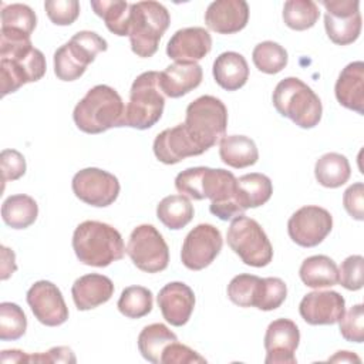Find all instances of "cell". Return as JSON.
Listing matches in <instances>:
<instances>
[{
  "mask_svg": "<svg viewBox=\"0 0 364 364\" xmlns=\"http://www.w3.org/2000/svg\"><path fill=\"white\" fill-rule=\"evenodd\" d=\"M320 4L326 9V33L334 44L348 46L360 37L363 20L358 0H321Z\"/></svg>",
  "mask_w": 364,
  "mask_h": 364,
  "instance_id": "cell-12",
  "label": "cell"
},
{
  "mask_svg": "<svg viewBox=\"0 0 364 364\" xmlns=\"http://www.w3.org/2000/svg\"><path fill=\"white\" fill-rule=\"evenodd\" d=\"M27 303L34 317L47 327H57L68 320V307L60 289L48 282L38 280L27 291Z\"/></svg>",
  "mask_w": 364,
  "mask_h": 364,
  "instance_id": "cell-16",
  "label": "cell"
},
{
  "mask_svg": "<svg viewBox=\"0 0 364 364\" xmlns=\"http://www.w3.org/2000/svg\"><path fill=\"white\" fill-rule=\"evenodd\" d=\"M338 283L351 291L360 290L364 283V257L351 255L346 257L338 269Z\"/></svg>",
  "mask_w": 364,
  "mask_h": 364,
  "instance_id": "cell-41",
  "label": "cell"
},
{
  "mask_svg": "<svg viewBox=\"0 0 364 364\" xmlns=\"http://www.w3.org/2000/svg\"><path fill=\"white\" fill-rule=\"evenodd\" d=\"M165 97L159 87V73L145 71L139 74L129 91V101L125 105L119 127L148 129L162 117Z\"/></svg>",
  "mask_w": 364,
  "mask_h": 364,
  "instance_id": "cell-7",
  "label": "cell"
},
{
  "mask_svg": "<svg viewBox=\"0 0 364 364\" xmlns=\"http://www.w3.org/2000/svg\"><path fill=\"white\" fill-rule=\"evenodd\" d=\"M212 50V37L203 27H185L171 37L166 54L176 63H196Z\"/></svg>",
  "mask_w": 364,
  "mask_h": 364,
  "instance_id": "cell-19",
  "label": "cell"
},
{
  "mask_svg": "<svg viewBox=\"0 0 364 364\" xmlns=\"http://www.w3.org/2000/svg\"><path fill=\"white\" fill-rule=\"evenodd\" d=\"M75 355L70 347L58 346L50 348L47 353L30 354L28 363H75Z\"/></svg>",
  "mask_w": 364,
  "mask_h": 364,
  "instance_id": "cell-47",
  "label": "cell"
},
{
  "mask_svg": "<svg viewBox=\"0 0 364 364\" xmlns=\"http://www.w3.org/2000/svg\"><path fill=\"white\" fill-rule=\"evenodd\" d=\"M161 363L164 364H205L206 358L202 357L199 353L192 350L191 347L181 344L178 341L171 343L165 347Z\"/></svg>",
  "mask_w": 364,
  "mask_h": 364,
  "instance_id": "cell-44",
  "label": "cell"
},
{
  "mask_svg": "<svg viewBox=\"0 0 364 364\" xmlns=\"http://www.w3.org/2000/svg\"><path fill=\"white\" fill-rule=\"evenodd\" d=\"M105 38L94 31L75 33L54 53V74L61 81H75L95 60L98 53L107 51Z\"/></svg>",
  "mask_w": 364,
  "mask_h": 364,
  "instance_id": "cell-9",
  "label": "cell"
},
{
  "mask_svg": "<svg viewBox=\"0 0 364 364\" xmlns=\"http://www.w3.org/2000/svg\"><path fill=\"white\" fill-rule=\"evenodd\" d=\"M129 3L122 0H92L94 13L101 17L107 28L119 37L129 33Z\"/></svg>",
  "mask_w": 364,
  "mask_h": 364,
  "instance_id": "cell-35",
  "label": "cell"
},
{
  "mask_svg": "<svg viewBox=\"0 0 364 364\" xmlns=\"http://www.w3.org/2000/svg\"><path fill=\"white\" fill-rule=\"evenodd\" d=\"M351 175V166L348 159L337 152H328L321 155L314 165V176L317 182L324 188H340Z\"/></svg>",
  "mask_w": 364,
  "mask_h": 364,
  "instance_id": "cell-32",
  "label": "cell"
},
{
  "mask_svg": "<svg viewBox=\"0 0 364 364\" xmlns=\"http://www.w3.org/2000/svg\"><path fill=\"white\" fill-rule=\"evenodd\" d=\"M1 179L3 182L17 181L26 173V159L23 154L16 149H3L0 154Z\"/></svg>",
  "mask_w": 364,
  "mask_h": 364,
  "instance_id": "cell-45",
  "label": "cell"
},
{
  "mask_svg": "<svg viewBox=\"0 0 364 364\" xmlns=\"http://www.w3.org/2000/svg\"><path fill=\"white\" fill-rule=\"evenodd\" d=\"M173 341H178L173 331L162 323H152L141 330L138 336V350L146 361L159 364L165 347Z\"/></svg>",
  "mask_w": 364,
  "mask_h": 364,
  "instance_id": "cell-31",
  "label": "cell"
},
{
  "mask_svg": "<svg viewBox=\"0 0 364 364\" xmlns=\"http://www.w3.org/2000/svg\"><path fill=\"white\" fill-rule=\"evenodd\" d=\"M252 58L256 68L264 74L280 73L287 65L289 61V55L284 47L274 41L259 43L253 48Z\"/></svg>",
  "mask_w": 364,
  "mask_h": 364,
  "instance_id": "cell-39",
  "label": "cell"
},
{
  "mask_svg": "<svg viewBox=\"0 0 364 364\" xmlns=\"http://www.w3.org/2000/svg\"><path fill=\"white\" fill-rule=\"evenodd\" d=\"M164 318L175 327L186 324L195 307L193 290L182 282L165 284L156 297Z\"/></svg>",
  "mask_w": 364,
  "mask_h": 364,
  "instance_id": "cell-20",
  "label": "cell"
},
{
  "mask_svg": "<svg viewBox=\"0 0 364 364\" xmlns=\"http://www.w3.org/2000/svg\"><path fill=\"white\" fill-rule=\"evenodd\" d=\"M212 71L216 84L226 91L242 88L249 78L247 61L236 51H225L219 54L213 63Z\"/></svg>",
  "mask_w": 364,
  "mask_h": 364,
  "instance_id": "cell-27",
  "label": "cell"
},
{
  "mask_svg": "<svg viewBox=\"0 0 364 364\" xmlns=\"http://www.w3.org/2000/svg\"><path fill=\"white\" fill-rule=\"evenodd\" d=\"M114 294V283L109 277L98 273H90L78 277L73 287L71 296L78 310L85 311L107 303Z\"/></svg>",
  "mask_w": 364,
  "mask_h": 364,
  "instance_id": "cell-23",
  "label": "cell"
},
{
  "mask_svg": "<svg viewBox=\"0 0 364 364\" xmlns=\"http://www.w3.org/2000/svg\"><path fill=\"white\" fill-rule=\"evenodd\" d=\"M46 13L55 26H70L80 16V3L77 0H47Z\"/></svg>",
  "mask_w": 364,
  "mask_h": 364,
  "instance_id": "cell-43",
  "label": "cell"
},
{
  "mask_svg": "<svg viewBox=\"0 0 364 364\" xmlns=\"http://www.w3.org/2000/svg\"><path fill=\"white\" fill-rule=\"evenodd\" d=\"M27 328V317L23 309L11 301L0 304V340L13 341L24 336Z\"/></svg>",
  "mask_w": 364,
  "mask_h": 364,
  "instance_id": "cell-40",
  "label": "cell"
},
{
  "mask_svg": "<svg viewBox=\"0 0 364 364\" xmlns=\"http://www.w3.org/2000/svg\"><path fill=\"white\" fill-rule=\"evenodd\" d=\"M299 313L301 318L311 326L336 324L346 313V300L337 291L316 290L301 299Z\"/></svg>",
  "mask_w": 364,
  "mask_h": 364,
  "instance_id": "cell-18",
  "label": "cell"
},
{
  "mask_svg": "<svg viewBox=\"0 0 364 364\" xmlns=\"http://www.w3.org/2000/svg\"><path fill=\"white\" fill-rule=\"evenodd\" d=\"M343 205L347 213L355 220H364V185L355 182L350 185L343 195Z\"/></svg>",
  "mask_w": 364,
  "mask_h": 364,
  "instance_id": "cell-46",
  "label": "cell"
},
{
  "mask_svg": "<svg viewBox=\"0 0 364 364\" xmlns=\"http://www.w3.org/2000/svg\"><path fill=\"white\" fill-rule=\"evenodd\" d=\"M154 154L156 159L165 165H173L185 158L202 155L189 138L183 124L159 132L154 141Z\"/></svg>",
  "mask_w": 364,
  "mask_h": 364,
  "instance_id": "cell-22",
  "label": "cell"
},
{
  "mask_svg": "<svg viewBox=\"0 0 364 364\" xmlns=\"http://www.w3.org/2000/svg\"><path fill=\"white\" fill-rule=\"evenodd\" d=\"M273 105L276 111L291 119L300 128H314L323 114L318 95L300 78H283L273 91Z\"/></svg>",
  "mask_w": 364,
  "mask_h": 364,
  "instance_id": "cell-8",
  "label": "cell"
},
{
  "mask_svg": "<svg viewBox=\"0 0 364 364\" xmlns=\"http://www.w3.org/2000/svg\"><path fill=\"white\" fill-rule=\"evenodd\" d=\"M333 229V216L321 206L307 205L297 209L287 222L290 239L301 247L320 245Z\"/></svg>",
  "mask_w": 364,
  "mask_h": 364,
  "instance_id": "cell-14",
  "label": "cell"
},
{
  "mask_svg": "<svg viewBox=\"0 0 364 364\" xmlns=\"http://www.w3.org/2000/svg\"><path fill=\"white\" fill-rule=\"evenodd\" d=\"M299 276L307 287H331L338 283V267L331 257L326 255H314L303 260Z\"/></svg>",
  "mask_w": 364,
  "mask_h": 364,
  "instance_id": "cell-29",
  "label": "cell"
},
{
  "mask_svg": "<svg viewBox=\"0 0 364 364\" xmlns=\"http://www.w3.org/2000/svg\"><path fill=\"white\" fill-rule=\"evenodd\" d=\"M183 127L192 142L203 154L225 136L228 109L219 98L202 95L186 107Z\"/></svg>",
  "mask_w": 364,
  "mask_h": 364,
  "instance_id": "cell-5",
  "label": "cell"
},
{
  "mask_svg": "<svg viewBox=\"0 0 364 364\" xmlns=\"http://www.w3.org/2000/svg\"><path fill=\"white\" fill-rule=\"evenodd\" d=\"M249 6L245 0H216L205 11L208 28L218 34H233L246 27Z\"/></svg>",
  "mask_w": 364,
  "mask_h": 364,
  "instance_id": "cell-21",
  "label": "cell"
},
{
  "mask_svg": "<svg viewBox=\"0 0 364 364\" xmlns=\"http://www.w3.org/2000/svg\"><path fill=\"white\" fill-rule=\"evenodd\" d=\"M127 255L145 273H158L168 267L169 249L159 230L148 223L136 226L128 239Z\"/></svg>",
  "mask_w": 364,
  "mask_h": 364,
  "instance_id": "cell-11",
  "label": "cell"
},
{
  "mask_svg": "<svg viewBox=\"0 0 364 364\" xmlns=\"http://www.w3.org/2000/svg\"><path fill=\"white\" fill-rule=\"evenodd\" d=\"M37 24V16L31 7L21 3L3 6L0 33L30 37Z\"/></svg>",
  "mask_w": 364,
  "mask_h": 364,
  "instance_id": "cell-36",
  "label": "cell"
},
{
  "mask_svg": "<svg viewBox=\"0 0 364 364\" xmlns=\"http://www.w3.org/2000/svg\"><path fill=\"white\" fill-rule=\"evenodd\" d=\"M193 205L185 195L165 196L156 206V216L164 226L172 230L185 228L193 219Z\"/></svg>",
  "mask_w": 364,
  "mask_h": 364,
  "instance_id": "cell-34",
  "label": "cell"
},
{
  "mask_svg": "<svg viewBox=\"0 0 364 364\" xmlns=\"http://www.w3.org/2000/svg\"><path fill=\"white\" fill-rule=\"evenodd\" d=\"M203 71L198 63H173L159 73L161 91L169 98H179L202 82Z\"/></svg>",
  "mask_w": 364,
  "mask_h": 364,
  "instance_id": "cell-24",
  "label": "cell"
},
{
  "mask_svg": "<svg viewBox=\"0 0 364 364\" xmlns=\"http://www.w3.org/2000/svg\"><path fill=\"white\" fill-rule=\"evenodd\" d=\"M267 277L262 279L256 274L242 273L235 276L228 284V297L239 307H256L264 309Z\"/></svg>",
  "mask_w": 364,
  "mask_h": 364,
  "instance_id": "cell-26",
  "label": "cell"
},
{
  "mask_svg": "<svg viewBox=\"0 0 364 364\" xmlns=\"http://www.w3.org/2000/svg\"><path fill=\"white\" fill-rule=\"evenodd\" d=\"M73 249L81 263L94 267H107L121 260L125 253L121 233L114 226L98 220H84L75 228Z\"/></svg>",
  "mask_w": 364,
  "mask_h": 364,
  "instance_id": "cell-3",
  "label": "cell"
},
{
  "mask_svg": "<svg viewBox=\"0 0 364 364\" xmlns=\"http://www.w3.org/2000/svg\"><path fill=\"white\" fill-rule=\"evenodd\" d=\"M71 188L80 200L95 208H105L114 203L121 189L117 176L100 168L78 171L73 178Z\"/></svg>",
  "mask_w": 364,
  "mask_h": 364,
  "instance_id": "cell-13",
  "label": "cell"
},
{
  "mask_svg": "<svg viewBox=\"0 0 364 364\" xmlns=\"http://www.w3.org/2000/svg\"><path fill=\"white\" fill-rule=\"evenodd\" d=\"M284 24L296 31L311 28L318 17V6L313 0H287L283 6Z\"/></svg>",
  "mask_w": 364,
  "mask_h": 364,
  "instance_id": "cell-37",
  "label": "cell"
},
{
  "mask_svg": "<svg viewBox=\"0 0 364 364\" xmlns=\"http://www.w3.org/2000/svg\"><path fill=\"white\" fill-rule=\"evenodd\" d=\"M300 343L297 324L290 318L273 320L264 334L266 364H296V350Z\"/></svg>",
  "mask_w": 364,
  "mask_h": 364,
  "instance_id": "cell-17",
  "label": "cell"
},
{
  "mask_svg": "<svg viewBox=\"0 0 364 364\" xmlns=\"http://www.w3.org/2000/svg\"><path fill=\"white\" fill-rule=\"evenodd\" d=\"M236 188L239 202L245 210L264 205L273 193L270 178L259 172H252L236 178Z\"/></svg>",
  "mask_w": 364,
  "mask_h": 364,
  "instance_id": "cell-30",
  "label": "cell"
},
{
  "mask_svg": "<svg viewBox=\"0 0 364 364\" xmlns=\"http://www.w3.org/2000/svg\"><path fill=\"white\" fill-rule=\"evenodd\" d=\"M175 188L181 195L196 200L210 199L209 210L220 220H229L245 212L237 198L236 176L230 171L208 166L188 168L176 175Z\"/></svg>",
  "mask_w": 364,
  "mask_h": 364,
  "instance_id": "cell-1",
  "label": "cell"
},
{
  "mask_svg": "<svg viewBox=\"0 0 364 364\" xmlns=\"http://www.w3.org/2000/svg\"><path fill=\"white\" fill-rule=\"evenodd\" d=\"M154 304L152 291L144 286L125 287L118 299L119 313L128 318H141L151 313Z\"/></svg>",
  "mask_w": 364,
  "mask_h": 364,
  "instance_id": "cell-38",
  "label": "cell"
},
{
  "mask_svg": "<svg viewBox=\"0 0 364 364\" xmlns=\"http://www.w3.org/2000/svg\"><path fill=\"white\" fill-rule=\"evenodd\" d=\"M337 101L347 109L364 114V63L353 61L347 64L334 87Z\"/></svg>",
  "mask_w": 364,
  "mask_h": 364,
  "instance_id": "cell-25",
  "label": "cell"
},
{
  "mask_svg": "<svg viewBox=\"0 0 364 364\" xmlns=\"http://www.w3.org/2000/svg\"><path fill=\"white\" fill-rule=\"evenodd\" d=\"M223 245L222 233L210 223H199L185 237L181 250V260L189 270L208 267L220 253Z\"/></svg>",
  "mask_w": 364,
  "mask_h": 364,
  "instance_id": "cell-15",
  "label": "cell"
},
{
  "mask_svg": "<svg viewBox=\"0 0 364 364\" xmlns=\"http://www.w3.org/2000/svg\"><path fill=\"white\" fill-rule=\"evenodd\" d=\"M340 334L344 340L351 343L364 341V307L354 304L338 321Z\"/></svg>",
  "mask_w": 364,
  "mask_h": 364,
  "instance_id": "cell-42",
  "label": "cell"
},
{
  "mask_svg": "<svg viewBox=\"0 0 364 364\" xmlns=\"http://www.w3.org/2000/svg\"><path fill=\"white\" fill-rule=\"evenodd\" d=\"M44 54L28 37L0 33L1 97L17 91L27 82H36L46 74Z\"/></svg>",
  "mask_w": 364,
  "mask_h": 364,
  "instance_id": "cell-2",
  "label": "cell"
},
{
  "mask_svg": "<svg viewBox=\"0 0 364 364\" xmlns=\"http://www.w3.org/2000/svg\"><path fill=\"white\" fill-rule=\"evenodd\" d=\"M125 105L117 90L98 84L87 91L73 111L77 128L85 134H101L121 125Z\"/></svg>",
  "mask_w": 364,
  "mask_h": 364,
  "instance_id": "cell-4",
  "label": "cell"
},
{
  "mask_svg": "<svg viewBox=\"0 0 364 364\" xmlns=\"http://www.w3.org/2000/svg\"><path fill=\"white\" fill-rule=\"evenodd\" d=\"M169 23L171 16L164 4L152 0L131 3L128 37L132 53L142 58L152 57Z\"/></svg>",
  "mask_w": 364,
  "mask_h": 364,
  "instance_id": "cell-6",
  "label": "cell"
},
{
  "mask_svg": "<svg viewBox=\"0 0 364 364\" xmlns=\"http://www.w3.org/2000/svg\"><path fill=\"white\" fill-rule=\"evenodd\" d=\"M226 240L229 247L247 266L264 267L273 259V247L266 232L255 219L245 215L233 218Z\"/></svg>",
  "mask_w": 364,
  "mask_h": 364,
  "instance_id": "cell-10",
  "label": "cell"
},
{
  "mask_svg": "<svg viewBox=\"0 0 364 364\" xmlns=\"http://www.w3.org/2000/svg\"><path fill=\"white\" fill-rule=\"evenodd\" d=\"M38 215L37 202L24 193L9 196L1 205V218L11 229H26L31 226Z\"/></svg>",
  "mask_w": 364,
  "mask_h": 364,
  "instance_id": "cell-33",
  "label": "cell"
},
{
  "mask_svg": "<svg viewBox=\"0 0 364 364\" xmlns=\"http://www.w3.org/2000/svg\"><path fill=\"white\" fill-rule=\"evenodd\" d=\"M1 280H7L16 270V256L14 252L6 246H1Z\"/></svg>",
  "mask_w": 364,
  "mask_h": 364,
  "instance_id": "cell-48",
  "label": "cell"
},
{
  "mask_svg": "<svg viewBox=\"0 0 364 364\" xmlns=\"http://www.w3.org/2000/svg\"><path fill=\"white\" fill-rule=\"evenodd\" d=\"M219 156L223 164L235 169L252 166L259 159L255 141L245 135H225L219 142Z\"/></svg>",
  "mask_w": 364,
  "mask_h": 364,
  "instance_id": "cell-28",
  "label": "cell"
},
{
  "mask_svg": "<svg viewBox=\"0 0 364 364\" xmlns=\"http://www.w3.org/2000/svg\"><path fill=\"white\" fill-rule=\"evenodd\" d=\"M328 361H337V363H353V361H355V363H360V358L355 355V354H353L351 351H337L333 357H330L328 358Z\"/></svg>",
  "mask_w": 364,
  "mask_h": 364,
  "instance_id": "cell-50",
  "label": "cell"
},
{
  "mask_svg": "<svg viewBox=\"0 0 364 364\" xmlns=\"http://www.w3.org/2000/svg\"><path fill=\"white\" fill-rule=\"evenodd\" d=\"M30 354L21 350H3L1 361L3 363H28Z\"/></svg>",
  "mask_w": 364,
  "mask_h": 364,
  "instance_id": "cell-49",
  "label": "cell"
}]
</instances>
